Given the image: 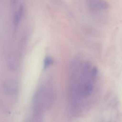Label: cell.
<instances>
[{
    "label": "cell",
    "instance_id": "obj_2",
    "mask_svg": "<svg viewBox=\"0 0 122 122\" xmlns=\"http://www.w3.org/2000/svg\"><path fill=\"white\" fill-rule=\"evenodd\" d=\"M54 98L52 88L49 85H42L38 89L32 100V110L35 115L44 113L51 106Z\"/></svg>",
    "mask_w": 122,
    "mask_h": 122
},
{
    "label": "cell",
    "instance_id": "obj_3",
    "mask_svg": "<svg viewBox=\"0 0 122 122\" xmlns=\"http://www.w3.org/2000/svg\"><path fill=\"white\" fill-rule=\"evenodd\" d=\"M52 63H53V60L50 57H46V59L45 60V63H44L45 67H48V66H51Z\"/></svg>",
    "mask_w": 122,
    "mask_h": 122
},
{
    "label": "cell",
    "instance_id": "obj_1",
    "mask_svg": "<svg viewBox=\"0 0 122 122\" xmlns=\"http://www.w3.org/2000/svg\"><path fill=\"white\" fill-rule=\"evenodd\" d=\"M97 69L88 61H76L69 73V94L73 108H80L92 95L97 77Z\"/></svg>",
    "mask_w": 122,
    "mask_h": 122
}]
</instances>
